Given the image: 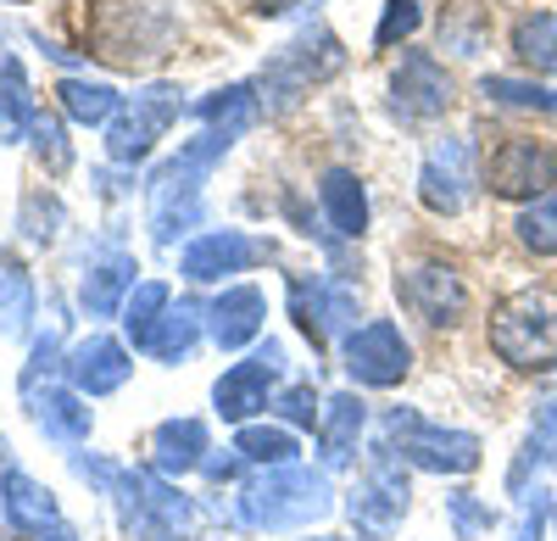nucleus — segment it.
<instances>
[{"label": "nucleus", "instance_id": "obj_1", "mask_svg": "<svg viewBox=\"0 0 557 541\" xmlns=\"http://www.w3.org/2000/svg\"><path fill=\"white\" fill-rule=\"evenodd\" d=\"M235 514L246 530H307L335 514V485L323 469H307V464L262 469L257 480L240 485Z\"/></svg>", "mask_w": 557, "mask_h": 541}, {"label": "nucleus", "instance_id": "obj_2", "mask_svg": "<svg viewBox=\"0 0 557 541\" xmlns=\"http://www.w3.org/2000/svg\"><path fill=\"white\" fill-rule=\"evenodd\" d=\"M480 453H485V441L474 430L430 425L418 408H385L380 435H374V458H396L424 475H474Z\"/></svg>", "mask_w": 557, "mask_h": 541}, {"label": "nucleus", "instance_id": "obj_3", "mask_svg": "<svg viewBox=\"0 0 557 541\" xmlns=\"http://www.w3.org/2000/svg\"><path fill=\"white\" fill-rule=\"evenodd\" d=\"M346 67V45L330 34V28H301L290 45H278V51L262 62V73H257V101H262V112H273V118H285V112H296L318 84H330L335 73Z\"/></svg>", "mask_w": 557, "mask_h": 541}, {"label": "nucleus", "instance_id": "obj_4", "mask_svg": "<svg viewBox=\"0 0 557 541\" xmlns=\"http://www.w3.org/2000/svg\"><path fill=\"white\" fill-rule=\"evenodd\" d=\"M491 352L519 374L557 369V291L519 285L513 296H502L491 312Z\"/></svg>", "mask_w": 557, "mask_h": 541}, {"label": "nucleus", "instance_id": "obj_5", "mask_svg": "<svg viewBox=\"0 0 557 541\" xmlns=\"http://www.w3.org/2000/svg\"><path fill=\"white\" fill-rule=\"evenodd\" d=\"M184 112H190L184 89H173V84H146V89H139V96L107 123V157H112L117 168H139Z\"/></svg>", "mask_w": 557, "mask_h": 541}, {"label": "nucleus", "instance_id": "obj_6", "mask_svg": "<svg viewBox=\"0 0 557 541\" xmlns=\"http://www.w3.org/2000/svg\"><path fill=\"white\" fill-rule=\"evenodd\" d=\"M173 39V12L168 0H117V7L101 12L96 23V45L101 57L117 67H139V62H157Z\"/></svg>", "mask_w": 557, "mask_h": 541}, {"label": "nucleus", "instance_id": "obj_7", "mask_svg": "<svg viewBox=\"0 0 557 541\" xmlns=\"http://www.w3.org/2000/svg\"><path fill=\"white\" fill-rule=\"evenodd\" d=\"M357 312H362V296L346 274H296L290 280V319L318 352L346 341L357 330Z\"/></svg>", "mask_w": 557, "mask_h": 541}, {"label": "nucleus", "instance_id": "obj_8", "mask_svg": "<svg viewBox=\"0 0 557 541\" xmlns=\"http://www.w3.org/2000/svg\"><path fill=\"white\" fill-rule=\"evenodd\" d=\"M396 302L412 319H424L430 330H451V324H462V312H469V285H462V274L451 262L418 257V262L396 268Z\"/></svg>", "mask_w": 557, "mask_h": 541}, {"label": "nucleus", "instance_id": "obj_9", "mask_svg": "<svg viewBox=\"0 0 557 541\" xmlns=\"http://www.w3.org/2000/svg\"><path fill=\"white\" fill-rule=\"evenodd\" d=\"M341 364L357 385L368 391H391L412 374V341L401 335L396 319H368L341 341Z\"/></svg>", "mask_w": 557, "mask_h": 541}, {"label": "nucleus", "instance_id": "obj_10", "mask_svg": "<svg viewBox=\"0 0 557 541\" xmlns=\"http://www.w3.org/2000/svg\"><path fill=\"white\" fill-rule=\"evenodd\" d=\"M285 374V346L278 341H262L246 364H228L218 380H212V408L223 425H251L262 408H273V385Z\"/></svg>", "mask_w": 557, "mask_h": 541}, {"label": "nucleus", "instance_id": "obj_11", "mask_svg": "<svg viewBox=\"0 0 557 541\" xmlns=\"http://www.w3.org/2000/svg\"><path fill=\"white\" fill-rule=\"evenodd\" d=\"M485 190L502 201H535L546 190H557V151L535 134H507L485 162Z\"/></svg>", "mask_w": 557, "mask_h": 541}, {"label": "nucleus", "instance_id": "obj_12", "mask_svg": "<svg viewBox=\"0 0 557 541\" xmlns=\"http://www.w3.org/2000/svg\"><path fill=\"white\" fill-rule=\"evenodd\" d=\"M474 146L462 140V134H446L424 151V168H418V201H424L435 218H457L462 207L474 201Z\"/></svg>", "mask_w": 557, "mask_h": 541}, {"label": "nucleus", "instance_id": "obj_13", "mask_svg": "<svg viewBox=\"0 0 557 541\" xmlns=\"http://www.w3.org/2000/svg\"><path fill=\"white\" fill-rule=\"evenodd\" d=\"M273 246L246 235V230H201L190 246L178 251V280L190 285H223L228 274H246V268L268 262Z\"/></svg>", "mask_w": 557, "mask_h": 541}, {"label": "nucleus", "instance_id": "obj_14", "mask_svg": "<svg viewBox=\"0 0 557 541\" xmlns=\"http://www.w3.org/2000/svg\"><path fill=\"white\" fill-rule=\"evenodd\" d=\"M0 519H7L12 536H28V541L51 536V530L62 525L57 491L45 485V480H34V475L17 464L7 441H0Z\"/></svg>", "mask_w": 557, "mask_h": 541}, {"label": "nucleus", "instance_id": "obj_15", "mask_svg": "<svg viewBox=\"0 0 557 541\" xmlns=\"http://www.w3.org/2000/svg\"><path fill=\"white\" fill-rule=\"evenodd\" d=\"M457 101L451 73L430 51H401V67L391 73V118L401 123H435Z\"/></svg>", "mask_w": 557, "mask_h": 541}, {"label": "nucleus", "instance_id": "obj_16", "mask_svg": "<svg viewBox=\"0 0 557 541\" xmlns=\"http://www.w3.org/2000/svg\"><path fill=\"white\" fill-rule=\"evenodd\" d=\"M407 503H412V491H407V475L396 458H374L368 475H357V485L346 491V514L368 536H391L407 519Z\"/></svg>", "mask_w": 557, "mask_h": 541}, {"label": "nucleus", "instance_id": "obj_17", "mask_svg": "<svg viewBox=\"0 0 557 541\" xmlns=\"http://www.w3.org/2000/svg\"><path fill=\"white\" fill-rule=\"evenodd\" d=\"M128 374H134V352L117 335H96V330L78 346H67V364H62V380L78 396H112L128 385Z\"/></svg>", "mask_w": 557, "mask_h": 541}, {"label": "nucleus", "instance_id": "obj_18", "mask_svg": "<svg viewBox=\"0 0 557 541\" xmlns=\"http://www.w3.org/2000/svg\"><path fill=\"white\" fill-rule=\"evenodd\" d=\"M23 408L34 419V430L62 446V453H78V446L89 441V430H96V414H89V396H78L67 380L57 385H39L34 396H23Z\"/></svg>", "mask_w": 557, "mask_h": 541}, {"label": "nucleus", "instance_id": "obj_19", "mask_svg": "<svg viewBox=\"0 0 557 541\" xmlns=\"http://www.w3.org/2000/svg\"><path fill=\"white\" fill-rule=\"evenodd\" d=\"M262 319H268V296L257 285H223L212 302H207V335L223 346V352H240L262 335Z\"/></svg>", "mask_w": 557, "mask_h": 541}, {"label": "nucleus", "instance_id": "obj_20", "mask_svg": "<svg viewBox=\"0 0 557 541\" xmlns=\"http://www.w3.org/2000/svg\"><path fill=\"white\" fill-rule=\"evenodd\" d=\"M134 274H139V262H134V251H123V246H107L101 257H89L84 280H78V302H84L89 319H117L123 302H128V291L139 285Z\"/></svg>", "mask_w": 557, "mask_h": 541}, {"label": "nucleus", "instance_id": "obj_21", "mask_svg": "<svg viewBox=\"0 0 557 541\" xmlns=\"http://www.w3.org/2000/svg\"><path fill=\"white\" fill-rule=\"evenodd\" d=\"M362 430H368V402L357 391H335L323 402V419H318V458L323 469H346L362 446Z\"/></svg>", "mask_w": 557, "mask_h": 541}, {"label": "nucleus", "instance_id": "obj_22", "mask_svg": "<svg viewBox=\"0 0 557 541\" xmlns=\"http://www.w3.org/2000/svg\"><path fill=\"white\" fill-rule=\"evenodd\" d=\"M318 207L330 218L335 241H362L368 235V190L351 168H323L318 173Z\"/></svg>", "mask_w": 557, "mask_h": 541}, {"label": "nucleus", "instance_id": "obj_23", "mask_svg": "<svg viewBox=\"0 0 557 541\" xmlns=\"http://www.w3.org/2000/svg\"><path fill=\"white\" fill-rule=\"evenodd\" d=\"M207 453H212V435H207V425L190 419V414H184V419H162V425L151 430V469L168 475V480L201 469Z\"/></svg>", "mask_w": 557, "mask_h": 541}, {"label": "nucleus", "instance_id": "obj_24", "mask_svg": "<svg viewBox=\"0 0 557 541\" xmlns=\"http://www.w3.org/2000/svg\"><path fill=\"white\" fill-rule=\"evenodd\" d=\"M201 335H207V302H173L168 319H162L157 335H151V346H146V357H157V364L178 369L184 357L201 346Z\"/></svg>", "mask_w": 557, "mask_h": 541}, {"label": "nucleus", "instance_id": "obj_25", "mask_svg": "<svg viewBox=\"0 0 557 541\" xmlns=\"http://www.w3.org/2000/svg\"><path fill=\"white\" fill-rule=\"evenodd\" d=\"M546 458H557V385L541 396L535 425H530V435H524V446H519L513 469H507V491H513V497H524L530 480L541 475V464H546Z\"/></svg>", "mask_w": 557, "mask_h": 541}, {"label": "nucleus", "instance_id": "obj_26", "mask_svg": "<svg viewBox=\"0 0 557 541\" xmlns=\"http://www.w3.org/2000/svg\"><path fill=\"white\" fill-rule=\"evenodd\" d=\"M39 107H34V84H28V67L17 57H0V146H17L28 140Z\"/></svg>", "mask_w": 557, "mask_h": 541}, {"label": "nucleus", "instance_id": "obj_27", "mask_svg": "<svg viewBox=\"0 0 557 541\" xmlns=\"http://www.w3.org/2000/svg\"><path fill=\"white\" fill-rule=\"evenodd\" d=\"M34 312H39L34 274L12 251H0V335H28L34 330Z\"/></svg>", "mask_w": 557, "mask_h": 541}, {"label": "nucleus", "instance_id": "obj_28", "mask_svg": "<svg viewBox=\"0 0 557 541\" xmlns=\"http://www.w3.org/2000/svg\"><path fill=\"white\" fill-rule=\"evenodd\" d=\"M57 101H62V112H67L73 123H84V128H107V123L123 112V96H117L112 84L78 78V73H67V78L57 84Z\"/></svg>", "mask_w": 557, "mask_h": 541}, {"label": "nucleus", "instance_id": "obj_29", "mask_svg": "<svg viewBox=\"0 0 557 541\" xmlns=\"http://www.w3.org/2000/svg\"><path fill=\"white\" fill-rule=\"evenodd\" d=\"M168 307H173V285H168V280H139V285L128 291V302H123L117 319H123V335H128L134 352L151 346L157 324L168 319Z\"/></svg>", "mask_w": 557, "mask_h": 541}, {"label": "nucleus", "instance_id": "obj_30", "mask_svg": "<svg viewBox=\"0 0 557 541\" xmlns=\"http://www.w3.org/2000/svg\"><path fill=\"white\" fill-rule=\"evenodd\" d=\"M513 57L546 78H557V12H524L513 23Z\"/></svg>", "mask_w": 557, "mask_h": 541}, {"label": "nucleus", "instance_id": "obj_31", "mask_svg": "<svg viewBox=\"0 0 557 541\" xmlns=\"http://www.w3.org/2000/svg\"><path fill=\"white\" fill-rule=\"evenodd\" d=\"M235 453L246 458V464H262V469H285V464H296V430L290 425H240L235 430Z\"/></svg>", "mask_w": 557, "mask_h": 541}, {"label": "nucleus", "instance_id": "obj_32", "mask_svg": "<svg viewBox=\"0 0 557 541\" xmlns=\"http://www.w3.org/2000/svg\"><path fill=\"white\" fill-rule=\"evenodd\" d=\"M513 235H519L524 251H535V257H557V190H546V196H535L530 207H519Z\"/></svg>", "mask_w": 557, "mask_h": 541}, {"label": "nucleus", "instance_id": "obj_33", "mask_svg": "<svg viewBox=\"0 0 557 541\" xmlns=\"http://www.w3.org/2000/svg\"><path fill=\"white\" fill-rule=\"evenodd\" d=\"M480 96L496 107H530V112H552L557 118V89L535 84V78H507V73H485L480 78Z\"/></svg>", "mask_w": 557, "mask_h": 541}, {"label": "nucleus", "instance_id": "obj_34", "mask_svg": "<svg viewBox=\"0 0 557 541\" xmlns=\"http://www.w3.org/2000/svg\"><path fill=\"white\" fill-rule=\"evenodd\" d=\"M17 230L34 241V246H51L62 230H67V207L57 190H28L23 196V212H17Z\"/></svg>", "mask_w": 557, "mask_h": 541}, {"label": "nucleus", "instance_id": "obj_35", "mask_svg": "<svg viewBox=\"0 0 557 541\" xmlns=\"http://www.w3.org/2000/svg\"><path fill=\"white\" fill-rule=\"evenodd\" d=\"M62 364H67V346H62V335H57V330L34 335V346H28V364H23V374H17V396H34L39 385H57Z\"/></svg>", "mask_w": 557, "mask_h": 541}, {"label": "nucleus", "instance_id": "obj_36", "mask_svg": "<svg viewBox=\"0 0 557 541\" xmlns=\"http://www.w3.org/2000/svg\"><path fill=\"white\" fill-rule=\"evenodd\" d=\"M28 151L39 157L45 173H67V168H73V146H67V128H62L57 112H39V118H34V128H28Z\"/></svg>", "mask_w": 557, "mask_h": 541}, {"label": "nucleus", "instance_id": "obj_37", "mask_svg": "<svg viewBox=\"0 0 557 541\" xmlns=\"http://www.w3.org/2000/svg\"><path fill=\"white\" fill-rule=\"evenodd\" d=\"M446 519H451V536L457 541H480L496 525V508H485L474 491H446Z\"/></svg>", "mask_w": 557, "mask_h": 541}, {"label": "nucleus", "instance_id": "obj_38", "mask_svg": "<svg viewBox=\"0 0 557 541\" xmlns=\"http://www.w3.org/2000/svg\"><path fill=\"white\" fill-rule=\"evenodd\" d=\"M273 414L285 419L290 430H318V419H323V402H318L312 380H296V385L278 391V396H273Z\"/></svg>", "mask_w": 557, "mask_h": 541}, {"label": "nucleus", "instance_id": "obj_39", "mask_svg": "<svg viewBox=\"0 0 557 541\" xmlns=\"http://www.w3.org/2000/svg\"><path fill=\"white\" fill-rule=\"evenodd\" d=\"M418 23H424V7H418V0H385V17L374 28V45H380V51H396L401 39L418 34Z\"/></svg>", "mask_w": 557, "mask_h": 541}, {"label": "nucleus", "instance_id": "obj_40", "mask_svg": "<svg viewBox=\"0 0 557 541\" xmlns=\"http://www.w3.org/2000/svg\"><path fill=\"white\" fill-rule=\"evenodd\" d=\"M519 503H524V519H519L513 541H541V530H546V519H552V508H557V503H552V491H546V485H530Z\"/></svg>", "mask_w": 557, "mask_h": 541}, {"label": "nucleus", "instance_id": "obj_41", "mask_svg": "<svg viewBox=\"0 0 557 541\" xmlns=\"http://www.w3.org/2000/svg\"><path fill=\"white\" fill-rule=\"evenodd\" d=\"M240 469H246V458L235 453V446H228L223 458H218V453H207V464H201V475H207V480H218V485H223V480H235Z\"/></svg>", "mask_w": 557, "mask_h": 541}, {"label": "nucleus", "instance_id": "obj_42", "mask_svg": "<svg viewBox=\"0 0 557 541\" xmlns=\"http://www.w3.org/2000/svg\"><path fill=\"white\" fill-rule=\"evenodd\" d=\"M251 7H257L262 17H285L290 7H307V0H251Z\"/></svg>", "mask_w": 557, "mask_h": 541}, {"label": "nucleus", "instance_id": "obj_43", "mask_svg": "<svg viewBox=\"0 0 557 541\" xmlns=\"http://www.w3.org/2000/svg\"><path fill=\"white\" fill-rule=\"evenodd\" d=\"M39 541H78V530H73V525H67V519H62V525H57V530H51V536H39Z\"/></svg>", "mask_w": 557, "mask_h": 541}, {"label": "nucleus", "instance_id": "obj_44", "mask_svg": "<svg viewBox=\"0 0 557 541\" xmlns=\"http://www.w3.org/2000/svg\"><path fill=\"white\" fill-rule=\"evenodd\" d=\"M318 541H341V536H318Z\"/></svg>", "mask_w": 557, "mask_h": 541}, {"label": "nucleus", "instance_id": "obj_45", "mask_svg": "<svg viewBox=\"0 0 557 541\" xmlns=\"http://www.w3.org/2000/svg\"><path fill=\"white\" fill-rule=\"evenodd\" d=\"M552 519H557V508H552Z\"/></svg>", "mask_w": 557, "mask_h": 541}, {"label": "nucleus", "instance_id": "obj_46", "mask_svg": "<svg viewBox=\"0 0 557 541\" xmlns=\"http://www.w3.org/2000/svg\"><path fill=\"white\" fill-rule=\"evenodd\" d=\"M552 464H557V458H552Z\"/></svg>", "mask_w": 557, "mask_h": 541}]
</instances>
